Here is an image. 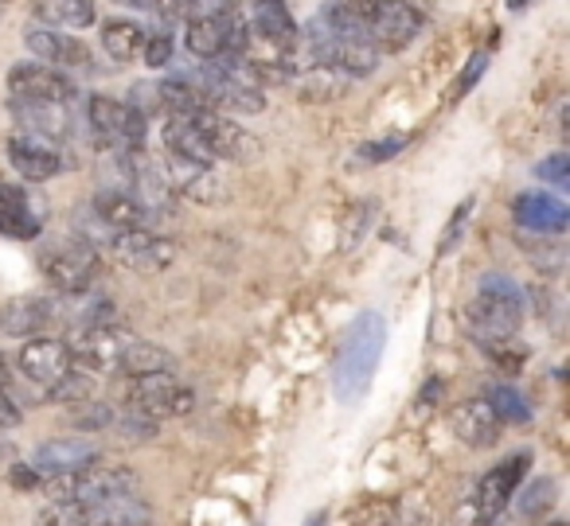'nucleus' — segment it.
Wrapping results in <instances>:
<instances>
[{"label":"nucleus","instance_id":"obj_48","mask_svg":"<svg viewBox=\"0 0 570 526\" xmlns=\"http://www.w3.org/2000/svg\"><path fill=\"white\" fill-rule=\"evenodd\" d=\"M134 9H157V0H129Z\"/></svg>","mask_w":570,"mask_h":526},{"label":"nucleus","instance_id":"obj_36","mask_svg":"<svg viewBox=\"0 0 570 526\" xmlns=\"http://www.w3.org/2000/svg\"><path fill=\"white\" fill-rule=\"evenodd\" d=\"M141 56L145 63L153 67V71H160V67L173 63V32H145V43H141Z\"/></svg>","mask_w":570,"mask_h":526},{"label":"nucleus","instance_id":"obj_2","mask_svg":"<svg viewBox=\"0 0 570 526\" xmlns=\"http://www.w3.org/2000/svg\"><path fill=\"white\" fill-rule=\"evenodd\" d=\"M465 320L481 336V344L515 336V328L523 320V292L500 274L481 277V289H476V300L469 305Z\"/></svg>","mask_w":570,"mask_h":526},{"label":"nucleus","instance_id":"obj_4","mask_svg":"<svg viewBox=\"0 0 570 526\" xmlns=\"http://www.w3.org/2000/svg\"><path fill=\"white\" fill-rule=\"evenodd\" d=\"M137 487L134 468L126 464H114V468H87L67 472V476H51L48 479V499L51 503H75V507H87V503L110 499V495H126Z\"/></svg>","mask_w":570,"mask_h":526},{"label":"nucleus","instance_id":"obj_18","mask_svg":"<svg viewBox=\"0 0 570 526\" xmlns=\"http://www.w3.org/2000/svg\"><path fill=\"white\" fill-rule=\"evenodd\" d=\"M199 90H204L207 106L212 110H227V113H262L266 110V95L254 87H243V82H230L227 75H219L215 67H207L204 79H199Z\"/></svg>","mask_w":570,"mask_h":526},{"label":"nucleus","instance_id":"obj_12","mask_svg":"<svg viewBox=\"0 0 570 526\" xmlns=\"http://www.w3.org/2000/svg\"><path fill=\"white\" fill-rule=\"evenodd\" d=\"M134 336L118 328V324H106V328H82L79 336L71 339V363H79L90 375H106V370H118V359L126 351V344Z\"/></svg>","mask_w":570,"mask_h":526},{"label":"nucleus","instance_id":"obj_3","mask_svg":"<svg viewBox=\"0 0 570 526\" xmlns=\"http://www.w3.org/2000/svg\"><path fill=\"white\" fill-rule=\"evenodd\" d=\"M344 4L364 24L367 40L380 51H403L426 28V17L411 0H344Z\"/></svg>","mask_w":570,"mask_h":526},{"label":"nucleus","instance_id":"obj_39","mask_svg":"<svg viewBox=\"0 0 570 526\" xmlns=\"http://www.w3.org/2000/svg\"><path fill=\"white\" fill-rule=\"evenodd\" d=\"M79 414H75V425H82V429H106V425H114V409L102 406V401L87 398L79 401Z\"/></svg>","mask_w":570,"mask_h":526},{"label":"nucleus","instance_id":"obj_26","mask_svg":"<svg viewBox=\"0 0 570 526\" xmlns=\"http://www.w3.org/2000/svg\"><path fill=\"white\" fill-rule=\"evenodd\" d=\"M98 20L95 12V0H40L36 4V24H48V28H90Z\"/></svg>","mask_w":570,"mask_h":526},{"label":"nucleus","instance_id":"obj_6","mask_svg":"<svg viewBox=\"0 0 570 526\" xmlns=\"http://www.w3.org/2000/svg\"><path fill=\"white\" fill-rule=\"evenodd\" d=\"M129 409L165 421V417H188L196 409V390L173 375V370H157V375H141L129 383Z\"/></svg>","mask_w":570,"mask_h":526},{"label":"nucleus","instance_id":"obj_37","mask_svg":"<svg viewBox=\"0 0 570 526\" xmlns=\"http://www.w3.org/2000/svg\"><path fill=\"white\" fill-rule=\"evenodd\" d=\"M114 429H118L126 440H153V437H157V429H160V421H153V417L129 409L126 417H114Z\"/></svg>","mask_w":570,"mask_h":526},{"label":"nucleus","instance_id":"obj_20","mask_svg":"<svg viewBox=\"0 0 570 526\" xmlns=\"http://www.w3.org/2000/svg\"><path fill=\"white\" fill-rule=\"evenodd\" d=\"M87 464H98L95 440L56 437L36 448V472H43V476H67V472H79V468H87Z\"/></svg>","mask_w":570,"mask_h":526},{"label":"nucleus","instance_id":"obj_38","mask_svg":"<svg viewBox=\"0 0 570 526\" xmlns=\"http://www.w3.org/2000/svg\"><path fill=\"white\" fill-rule=\"evenodd\" d=\"M551 503H554V484H551V479H543V484H531L528 495H523V503H520V515L535 518V515H543Z\"/></svg>","mask_w":570,"mask_h":526},{"label":"nucleus","instance_id":"obj_28","mask_svg":"<svg viewBox=\"0 0 570 526\" xmlns=\"http://www.w3.org/2000/svg\"><path fill=\"white\" fill-rule=\"evenodd\" d=\"M118 370L129 378H141V375H157V370H173V355L165 347L149 344V339H129L126 351L118 359Z\"/></svg>","mask_w":570,"mask_h":526},{"label":"nucleus","instance_id":"obj_19","mask_svg":"<svg viewBox=\"0 0 570 526\" xmlns=\"http://www.w3.org/2000/svg\"><path fill=\"white\" fill-rule=\"evenodd\" d=\"M24 43L36 63H63V67H90V48L75 36H59L48 24H28Z\"/></svg>","mask_w":570,"mask_h":526},{"label":"nucleus","instance_id":"obj_33","mask_svg":"<svg viewBox=\"0 0 570 526\" xmlns=\"http://www.w3.org/2000/svg\"><path fill=\"white\" fill-rule=\"evenodd\" d=\"M184 48H188L196 59H204V63L219 59V56H223L219 20H215V17H191V20H188V32H184Z\"/></svg>","mask_w":570,"mask_h":526},{"label":"nucleus","instance_id":"obj_49","mask_svg":"<svg viewBox=\"0 0 570 526\" xmlns=\"http://www.w3.org/2000/svg\"><path fill=\"white\" fill-rule=\"evenodd\" d=\"M305 526H325V515H313V518H309V523H305Z\"/></svg>","mask_w":570,"mask_h":526},{"label":"nucleus","instance_id":"obj_14","mask_svg":"<svg viewBox=\"0 0 570 526\" xmlns=\"http://www.w3.org/2000/svg\"><path fill=\"white\" fill-rule=\"evenodd\" d=\"M528 464H531L528 453H515L512 460H504L492 472H484L481 484H476V518H481V523H492V518L508 507V499H512L515 484L523 479Z\"/></svg>","mask_w":570,"mask_h":526},{"label":"nucleus","instance_id":"obj_25","mask_svg":"<svg viewBox=\"0 0 570 526\" xmlns=\"http://www.w3.org/2000/svg\"><path fill=\"white\" fill-rule=\"evenodd\" d=\"M95 215L114 230H137L149 222V211L141 207V199L126 188H98L95 196Z\"/></svg>","mask_w":570,"mask_h":526},{"label":"nucleus","instance_id":"obj_46","mask_svg":"<svg viewBox=\"0 0 570 526\" xmlns=\"http://www.w3.org/2000/svg\"><path fill=\"white\" fill-rule=\"evenodd\" d=\"M199 0H157V9H160V17H168V20H176V17H188L191 9H196Z\"/></svg>","mask_w":570,"mask_h":526},{"label":"nucleus","instance_id":"obj_22","mask_svg":"<svg viewBox=\"0 0 570 526\" xmlns=\"http://www.w3.org/2000/svg\"><path fill=\"white\" fill-rule=\"evenodd\" d=\"M294 90L302 102L309 106H328V102H341L344 95L352 90V79L341 71V67H328V63H313L305 67L302 75L294 79Z\"/></svg>","mask_w":570,"mask_h":526},{"label":"nucleus","instance_id":"obj_7","mask_svg":"<svg viewBox=\"0 0 570 526\" xmlns=\"http://www.w3.org/2000/svg\"><path fill=\"white\" fill-rule=\"evenodd\" d=\"M87 118L95 126L98 141L106 145H118V149L134 152L141 149L145 141V113L129 102H118V98H106V95H95L87 106Z\"/></svg>","mask_w":570,"mask_h":526},{"label":"nucleus","instance_id":"obj_47","mask_svg":"<svg viewBox=\"0 0 570 526\" xmlns=\"http://www.w3.org/2000/svg\"><path fill=\"white\" fill-rule=\"evenodd\" d=\"M9 378H12L9 359H4V355H0V390H9Z\"/></svg>","mask_w":570,"mask_h":526},{"label":"nucleus","instance_id":"obj_24","mask_svg":"<svg viewBox=\"0 0 570 526\" xmlns=\"http://www.w3.org/2000/svg\"><path fill=\"white\" fill-rule=\"evenodd\" d=\"M453 433L465 440L469 448H492L500 440V421L489 409V401H461L453 406Z\"/></svg>","mask_w":570,"mask_h":526},{"label":"nucleus","instance_id":"obj_8","mask_svg":"<svg viewBox=\"0 0 570 526\" xmlns=\"http://www.w3.org/2000/svg\"><path fill=\"white\" fill-rule=\"evenodd\" d=\"M188 121L199 129V137L207 141V149H212L215 160L223 157V160H235V165H246V160H254L262 152V145L254 141L243 126H235V121H230L223 110L199 106V110L188 113Z\"/></svg>","mask_w":570,"mask_h":526},{"label":"nucleus","instance_id":"obj_43","mask_svg":"<svg viewBox=\"0 0 570 526\" xmlns=\"http://www.w3.org/2000/svg\"><path fill=\"white\" fill-rule=\"evenodd\" d=\"M484 71H489V56H484V51H476V56L465 63V71H461V79H458V98L469 95V90H473V82H481Z\"/></svg>","mask_w":570,"mask_h":526},{"label":"nucleus","instance_id":"obj_5","mask_svg":"<svg viewBox=\"0 0 570 526\" xmlns=\"http://www.w3.org/2000/svg\"><path fill=\"white\" fill-rule=\"evenodd\" d=\"M40 269L56 289L63 292H87L102 274V258L82 238H59V242L40 250Z\"/></svg>","mask_w":570,"mask_h":526},{"label":"nucleus","instance_id":"obj_31","mask_svg":"<svg viewBox=\"0 0 570 526\" xmlns=\"http://www.w3.org/2000/svg\"><path fill=\"white\" fill-rule=\"evenodd\" d=\"M145 43V28L134 24V20H106L102 24V48L110 59H118V63H126V59H134L137 51H141Z\"/></svg>","mask_w":570,"mask_h":526},{"label":"nucleus","instance_id":"obj_32","mask_svg":"<svg viewBox=\"0 0 570 526\" xmlns=\"http://www.w3.org/2000/svg\"><path fill=\"white\" fill-rule=\"evenodd\" d=\"M157 106L168 113V118H188L191 110H199V106H207L204 90L191 87V82L184 79H165L157 87Z\"/></svg>","mask_w":570,"mask_h":526},{"label":"nucleus","instance_id":"obj_41","mask_svg":"<svg viewBox=\"0 0 570 526\" xmlns=\"http://www.w3.org/2000/svg\"><path fill=\"white\" fill-rule=\"evenodd\" d=\"M535 176H539V180H551L554 188H567V180H570V157H567V152H559V157L543 160V165L535 168Z\"/></svg>","mask_w":570,"mask_h":526},{"label":"nucleus","instance_id":"obj_16","mask_svg":"<svg viewBox=\"0 0 570 526\" xmlns=\"http://www.w3.org/2000/svg\"><path fill=\"white\" fill-rule=\"evenodd\" d=\"M71 367L75 363H71L67 344H59V339H51V336H28V344L20 347V370H24L32 383H40L43 390H48L51 383H59Z\"/></svg>","mask_w":570,"mask_h":526},{"label":"nucleus","instance_id":"obj_50","mask_svg":"<svg viewBox=\"0 0 570 526\" xmlns=\"http://www.w3.org/2000/svg\"><path fill=\"white\" fill-rule=\"evenodd\" d=\"M554 526H559V523H554Z\"/></svg>","mask_w":570,"mask_h":526},{"label":"nucleus","instance_id":"obj_27","mask_svg":"<svg viewBox=\"0 0 570 526\" xmlns=\"http://www.w3.org/2000/svg\"><path fill=\"white\" fill-rule=\"evenodd\" d=\"M160 141H165V149L173 152V157H188V160H199V165H212V149H207V141L199 137V129L191 126L188 118H168L165 126H160Z\"/></svg>","mask_w":570,"mask_h":526},{"label":"nucleus","instance_id":"obj_30","mask_svg":"<svg viewBox=\"0 0 570 526\" xmlns=\"http://www.w3.org/2000/svg\"><path fill=\"white\" fill-rule=\"evenodd\" d=\"M17 118L20 126H28L36 137H48V141H56V137L67 133V113L63 106H51V102H20L17 98Z\"/></svg>","mask_w":570,"mask_h":526},{"label":"nucleus","instance_id":"obj_40","mask_svg":"<svg viewBox=\"0 0 570 526\" xmlns=\"http://www.w3.org/2000/svg\"><path fill=\"white\" fill-rule=\"evenodd\" d=\"M403 149H406V137H387V141H367L364 149H360V157H364L367 165H383V160L399 157Z\"/></svg>","mask_w":570,"mask_h":526},{"label":"nucleus","instance_id":"obj_44","mask_svg":"<svg viewBox=\"0 0 570 526\" xmlns=\"http://www.w3.org/2000/svg\"><path fill=\"white\" fill-rule=\"evenodd\" d=\"M20 421H24V414H20V406L12 401V394L0 390V429H17Z\"/></svg>","mask_w":570,"mask_h":526},{"label":"nucleus","instance_id":"obj_10","mask_svg":"<svg viewBox=\"0 0 570 526\" xmlns=\"http://www.w3.org/2000/svg\"><path fill=\"white\" fill-rule=\"evenodd\" d=\"M114 258L126 269H137V274H165L176 261V242L173 238H157L149 227L137 230H118L110 242Z\"/></svg>","mask_w":570,"mask_h":526},{"label":"nucleus","instance_id":"obj_45","mask_svg":"<svg viewBox=\"0 0 570 526\" xmlns=\"http://www.w3.org/2000/svg\"><path fill=\"white\" fill-rule=\"evenodd\" d=\"M372 211H375V204H360L356 211L348 215V219H356V230H348V235H344V246H356L360 242V230H364L367 222H372V219H367Z\"/></svg>","mask_w":570,"mask_h":526},{"label":"nucleus","instance_id":"obj_13","mask_svg":"<svg viewBox=\"0 0 570 526\" xmlns=\"http://www.w3.org/2000/svg\"><path fill=\"white\" fill-rule=\"evenodd\" d=\"M9 160H12V168L32 183L51 180V176H59L67 165H75V160H67L48 137H36V133L9 137Z\"/></svg>","mask_w":570,"mask_h":526},{"label":"nucleus","instance_id":"obj_17","mask_svg":"<svg viewBox=\"0 0 570 526\" xmlns=\"http://www.w3.org/2000/svg\"><path fill=\"white\" fill-rule=\"evenodd\" d=\"M512 219L523 230H539V235H562L570 222V211L562 199H554L551 191H523L512 204Z\"/></svg>","mask_w":570,"mask_h":526},{"label":"nucleus","instance_id":"obj_21","mask_svg":"<svg viewBox=\"0 0 570 526\" xmlns=\"http://www.w3.org/2000/svg\"><path fill=\"white\" fill-rule=\"evenodd\" d=\"M51 324H56V305L48 297H12L0 308V328L17 339L48 336Z\"/></svg>","mask_w":570,"mask_h":526},{"label":"nucleus","instance_id":"obj_11","mask_svg":"<svg viewBox=\"0 0 570 526\" xmlns=\"http://www.w3.org/2000/svg\"><path fill=\"white\" fill-rule=\"evenodd\" d=\"M160 176H165V183H168L173 196L191 199V204L212 207L223 199V180L212 165H199V160L173 157V152H168V157L160 160Z\"/></svg>","mask_w":570,"mask_h":526},{"label":"nucleus","instance_id":"obj_35","mask_svg":"<svg viewBox=\"0 0 570 526\" xmlns=\"http://www.w3.org/2000/svg\"><path fill=\"white\" fill-rule=\"evenodd\" d=\"M48 398L51 401H63V406H79V401H87V398H95V375L90 370H67L59 383H51L48 386Z\"/></svg>","mask_w":570,"mask_h":526},{"label":"nucleus","instance_id":"obj_23","mask_svg":"<svg viewBox=\"0 0 570 526\" xmlns=\"http://www.w3.org/2000/svg\"><path fill=\"white\" fill-rule=\"evenodd\" d=\"M40 227H43V219L36 215L28 191L0 183V235L20 238V242H32V238L40 235Z\"/></svg>","mask_w":570,"mask_h":526},{"label":"nucleus","instance_id":"obj_1","mask_svg":"<svg viewBox=\"0 0 570 526\" xmlns=\"http://www.w3.org/2000/svg\"><path fill=\"white\" fill-rule=\"evenodd\" d=\"M383 344H387V328H383V316L380 312H360L352 320L348 336H344V347L336 355V398L341 401H356L367 394L375 378V367H380V355Z\"/></svg>","mask_w":570,"mask_h":526},{"label":"nucleus","instance_id":"obj_29","mask_svg":"<svg viewBox=\"0 0 570 526\" xmlns=\"http://www.w3.org/2000/svg\"><path fill=\"white\" fill-rule=\"evenodd\" d=\"M215 20H219V32H223V56H246L254 43V32H250V17H246L243 4L227 0V4H219Z\"/></svg>","mask_w":570,"mask_h":526},{"label":"nucleus","instance_id":"obj_15","mask_svg":"<svg viewBox=\"0 0 570 526\" xmlns=\"http://www.w3.org/2000/svg\"><path fill=\"white\" fill-rule=\"evenodd\" d=\"M246 17H250V32L277 51H294L302 40L285 0H246Z\"/></svg>","mask_w":570,"mask_h":526},{"label":"nucleus","instance_id":"obj_42","mask_svg":"<svg viewBox=\"0 0 570 526\" xmlns=\"http://www.w3.org/2000/svg\"><path fill=\"white\" fill-rule=\"evenodd\" d=\"M469 211H473V199H465V204L453 211V219H450V230L442 235V242H438V250L442 254H450L453 246H458V238L465 235V222H469Z\"/></svg>","mask_w":570,"mask_h":526},{"label":"nucleus","instance_id":"obj_34","mask_svg":"<svg viewBox=\"0 0 570 526\" xmlns=\"http://www.w3.org/2000/svg\"><path fill=\"white\" fill-rule=\"evenodd\" d=\"M484 401H489V409L497 414V421L500 425H523L531 417V409H528V401H523V394L515 390V386H508V383H492L489 386V394H484Z\"/></svg>","mask_w":570,"mask_h":526},{"label":"nucleus","instance_id":"obj_9","mask_svg":"<svg viewBox=\"0 0 570 526\" xmlns=\"http://www.w3.org/2000/svg\"><path fill=\"white\" fill-rule=\"evenodd\" d=\"M4 87H9V95L20 98V102H51V106H67V102H75V95H79L71 75H63L51 63H36V59L32 63L12 67Z\"/></svg>","mask_w":570,"mask_h":526}]
</instances>
